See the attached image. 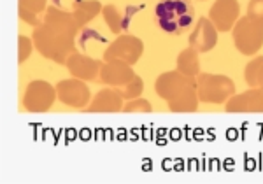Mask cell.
Wrapping results in <instances>:
<instances>
[{"instance_id":"obj_26","label":"cell","mask_w":263,"mask_h":184,"mask_svg":"<svg viewBox=\"0 0 263 184\" xmlns=\"http://www.w3.org/2000/svg\"><path fill=\"white\" fill-rule=\"evenodd\" d=\"M53 6L60 7L63 11H72V7H74V4L78 2V0H53Z\"/></svg>"},{"instance_id":"obj_16","label":"cell","mask_w":263,"mask_h":184,"mask_svg":"<svg viewBox=\"0 0 263 184\" xmlns=\"http://www.w3.org/2000/svg\"><path fill=\"white\" fill-rule=\"evenodd\" d=\"M167 104L172 113H195V111L198 109V104H200L197 88L184 89V91L179 93V95L171 98Z\"/></svg>"},{"instance_id":"obj_17","label":"cell","mask_w":263,"mask_h":184,"mask_svg":"<svg viewBox=\"0 0 263 184\" xmlns=\"http://www.w3.org/2000/svg\"><path fill=\"white\" fill-rule=\"evenodd\" d=\"M198 51L193 49L192 46H188L186 49H182L179 54H177V70L182 72L186 76H192V78H197L200 74V60H198Z\"/></svg>"},{"instance_id":"obj_27","label":"cell","mask_w":263,"mask_h":184,"mask_svg":"<svg viewBox=\"0 0 263 184\" xmlns=\"http://www.w3.org/2000/svg\"><path fill=\"white\" fill-rule=\"evenodd\" d=\"M258 88H263V65L258 72Z\"/></svg>"},{"instance_id":"obj_5","label":"cell","mask_w":263,"mask_h":184,"mask_svg":"<svg viewBox=\"0 0 263 184\" xmlns=\"http://www.w3.org/2000/svg\"><path fill=\"white\" fill-rule=\"evenodd\" d=\"M57 100H58L57 86H53V84L44 79H35L25 89L23 107L28 113L33 114L48 113Z\"/></svg>"},{"instance_id":"obj_13","label":"cell","mask_w":263,"mask_h":184,"mask_svg":"<svg viewBox=\"0 0 263 184\" xmlns=\"http://www.w3.org/2000/svg\"><path fill=\"white\" fill-rule=\"evenodd\" d=\"M134 78V68L128 63L123 62V60H109V62H104V65L100 68V81L112 88L123 86V84H126Z\"/></svg>"},{"instance_id":"obj_22","label":"cell","mask_w":263,"mask_h":184,"mask_svg":"<svg viewBox=\"0 0 263 184\" xmlns=\"http://www.w3.org/2000/svg\"><path fill=\"white\" fill-rule=\"evenodd\" d=\"M35 48L33 46V41L28 39L27 35H20L18 37V63H25L32 54V49Z\"/></svg>"},{"instance_id":"obj_15","label":"cell","mask_w":263,"mask_h":184,"mask_svg":"<svg viewBox=\"0 0 263 184\" xmlns=\"http://www.w3.org/2000/svg\"><path fill=\"white\" fill-rule=\"evenodd\" d=\"M102 9H104V6L100 4V0H78L70 12L79 23V27H84L91 20H95L102 12Z\"/></svg>"},{"instance_id":"obj_1","label":"cell","mask_w":263,"mask_h":184,"mask_svg":"<svg viewBox=\"0 0 263 184\" xmlns=\"http://www.w3.org/2000/svg\"><path fill=\"white\" fill-rule=\"evenodd\" d=\"M79 28L81 27L70 11L49 6L44 12L42 23L33 27V46L44 58L58 65H65L70 54L76 53V37Z\"/></svg>"},{"instance_id":"obj_7","label":"cell","mask_w":263,"mask_h":184,"mask_svg":"<svg viewBox=\"0 0 263 184\" xmlns=\"http://www.w3.org/2000/svg\"><path fill=\"white\" fill-rule=\"evenodd\" d=\"M188 88H197V78L182 74V72H179L177 68L176 70H168V72L160 74L155 83L156 95L167 102Z\"/></svg>"},{"instance_id":"obj_23","label":"cell","mask_w":263,"mask_h":184,"mask_svg":"<svg viewBox=\"0 0 263 184\" xmlns=\"http://www.w3.org/2000/svg\"><path fill=\"white\" fill-rule=\"evenodd\" d=\"M46 2H48V0H18V7L32 11V12H35V14H42V12H46V9H48Z\"/></svg>"},{"instance_id":"obj_11","label":"cell","mask_w":263,"mask_h":184,"mask_svg":"<svg viewBox=\"0 0 263 184\" xmlns=\"http://www.w3.org/2000/svg\"><path fill=\"white\" fill-rule=\"evenodd\" d=\"M188 42L198 53H207V51L214 49V46L218 44V30L213 25V21L207 18V16L198 18L193 32L190 33Z\"/></svg>"},{"instance_id":"obj_14","label":"cell","mask_w":263,"mask_h":184,"mask_svg":"<svg viewBox=\"0 0 263 184\" xmlns=\"http://www.w3.org/2000/svg\"><path fill=\"white\" fill-rule=\"evenodd\" d=\"M123 111V97L118 93L116 88H104L91 98V102L84 109V113H120Z\"/></svg>"},{"instance_id":"obj_6","label":"cell","mask_w":263,"mask_h":184,"mask_svg":"<svg viewBox=\"0 0 263 184\" xmlns=\"http://www.w3.org/2000/svg\"><path fill=\"white\" fill-rule=\"evenodd\" d=\"M144 53V42L135 35L123 33L118 35V39L109 44V48L104 51V62L109 60H123L128 65H135L141 60Z\"/></svg>"},{"instance_id":"obj_3","label":"cell","mask_w":263,"mask_h":184,"mask_svg":"<svg viewBox=\"0 0 263 184\" xmlns=\"http://www.w3.org/2000/svg\"><path fill=\"white\" fill-rule=\"evenodd\" d=\"M197 93L203 104H227L228 98L235 95V83L228 76L200 72L197 76Z\"/></svg>"},{"instance_id":"obj_12","label":"cell","mask_w":263,"mask_h":184,"mask_svg":"<svg viewBox=\"0 0 263 184\" xmlns=\"http://www.w3.org/2000/svg\"><path fill=\"white\" fill-rule=\"evenodd\" d=\"M102 65H104V62L90 58L81 53L70 54L65 63L67 70L72 74V78H78L81 81H95L97 78H100Z\"/></svg>"},{"instance_id":"obj_20","label":"cell","mask_w":263,"mask_h":184,"mask_svg":"<svg viewBox=\"0 0 263 184\" xmlns=\"http://www.w3.org/2000/svg\"><path fill=\"white\" fill-rule=\"evenodd\" d=\"M261 65H263V57H256L244 68V79L251 88H258V72H260Z\"/></svg>"},{"instance_id":"obj_21","label":"cell","mask_w":263,"mask_h":184,"mask_svg":"<svg viewBox=\"0 0 263 184\" xmlns=\"http://www.w3.org/2000/svg\"><path fill=\"white\" fill-rule=\"evenodd\" d=\"M123 113H141V114H147L153 113V105L151 102H147L146 98H134V100H128L125 105H123Z\"/></svg>"},{"instance_id":"obj_19","label":"cell","mask_w":263,"mask_h":184,"mask_svg":"<svg viewBox=\"0 0 263 184\" xmlns=\"http://www.w3.org/2000/svg\"><path fill=\"white\" fill-rule=\"evenodd\" d=\"M102 14H104V20H105V23H107V27L111 28V32L120 35L123 30V18H121L120 11H118V7L112 6V4H107V6H104V9H102Z\"/></svg>"},{"instance_id":"obj_24","label":"cell","mask_w":263,"mask_h":184,"mask_svg":"<svg viewBox=\"0 0 263 184\" xmlns=\"http://www.w3.org/2000/svg\"><path fill=\"white\" fill-rule=\"evenodd\" d=\"M248 16L254 21H260V23H263V0H249Z\"/></svg>"},{"instance_id":"obj_2","label":"cell","mask_w":263,"mask_h":184,"mask_svg":"<svg viewBox=\"0 0 263 184\" xmlns=\"http://www.w3.org/2000/svg\"><path fill=\"white\" fill-rule=\"evenodd\" d=\"M158 27L171 35H182L193 27L195 7L190 0H162L155 9Z\"/></svg>"},{"instance_id":"obj_4","label":"cell","mask_w":263,"mask_h":184,"mask_svg":"<svg viewBox=\"0 0 263 184\" xmlns=\"http://www.w3.org/2000/svg\"><path fill=\"white\" fill-rule=\"evenodd\" d=\"M232 39L239 53L253 57L263 46V23L251 20L249 16H242L233 25Z\"/></svg>"},{"instance_id":"obj_25","label":"cell","mask_w":263,"mask_h":184,"mask_svg":"<svg viewBox=\"0 0 263 184\" xmlns=\"http://www.w3.org/2000/svg\"><path fill=\"white\" fill-rule=\"evenodd\" d=\"M18 14H20L21 21L32 25V27H39V25L42 23V20L39 18V14H35V12H32V11L23 9V7H18Z\"/></svg>"},{"instance_id":"obj_8","label":"cell","mask_w":263,"mask_h":184,"mask_svg":"<svg viewBox=\"0 0 263 184\" xmlns=\"http://www.w3.org/2000/svg\"><path fill=\"white\" fill-rule=\"evenodd\" d=\"M57 95L63 105L74 107V109H86L91 102L90 88L84 84V81L78 78L60 81L57 84Z\"/></svg>"},{"instance_id":"obj_18","label":"cell","mask_w":263,"mask_h":184,"mask_svg":"<svg viewBox=\"0 0 263 184\" xmlns=\"http://www.w3.org/2000/svg\"><path fill=\"white\" fill-rule=\"evenodd\" d=\"M118 93L123 97V100H134V98H139L142 95L144 91V81L141 76L135 74V78L128 81L126 84H123V86H118Z\"/></svg>"},{"instance_id":"obj_10","label":"cell","mask_w":263,"mask_h":184,"mask_svg":"<svg viewBox=\"0 0 263 184\" xmlns=\"http://www.w3.org/2000/svg\"><path fill=\"white\" fill-rule=\"evenodd\" d=\"M240 14L239 0H216L209 11V18L218 32H230Z\"/></svg>"},{"instance_id":"obj_9","label":"cell","mask_w":263,"mask_h":184,"mask_svg":"<svg viewBox=\"0 0 263 184\" xmlns=\"http://www.w3.org/2000/svg\"><path fill=\"white\" fill-rule=\"evenodd\" d=\"M224 111L233 114H261L263 88H249L242 93H235L224 104Z\"/></svg>"}]
</instances>
